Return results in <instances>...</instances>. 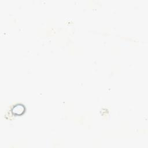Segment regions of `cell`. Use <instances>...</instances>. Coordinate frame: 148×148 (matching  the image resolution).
Instances as JSON below:
<instances>
[{
  "label": "cell",
  "mask_w": 148,
  "mask_h": 148,
  "mask_svg": "<svg viewBox=\"0 0 148 148\" xmlns=\"http://www.w3.org/2000/svg\"><path fill=\"white\" fill-rule=\"evenodd\" d=\"M25 106L21 103H18L15 105L12 109L13 114L16 116H20L23 114L25 112Z\"/></svg>",
  "instance_id": "cell-1"
}]
</instances>
